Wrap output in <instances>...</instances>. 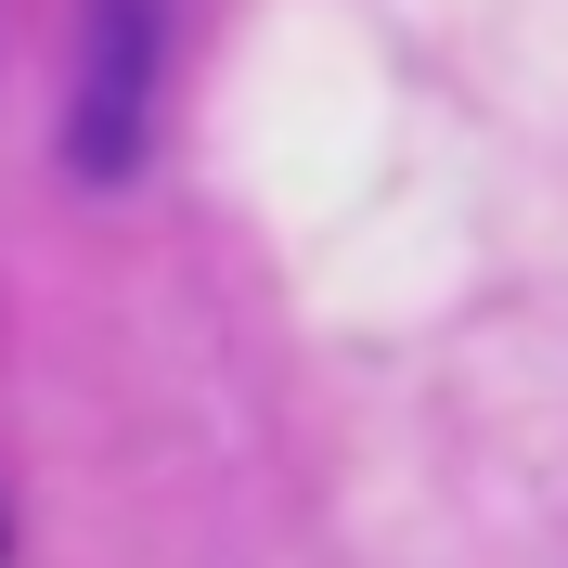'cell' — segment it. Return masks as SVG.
Here are the masks:
<instances>
[{
  "label": "cell",
  "mask_w": 568,
  "mask_h": 568,
  "mask_svg": "<svg viewBox=\"0 0 568 568\" xmlns=\"http://www.w3.org/2000/svg\"><path fill=\"white\" fill-rule=\"evenodd\" d=\"M155 39H169V13H155V0H91V39H78V104H65V169H78V181H130V169H142Z\"/></svg>",
  "instance_id": "6da1fadb"
}]
</instances>
